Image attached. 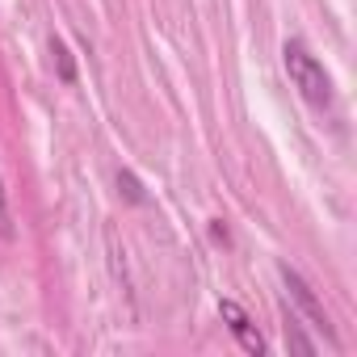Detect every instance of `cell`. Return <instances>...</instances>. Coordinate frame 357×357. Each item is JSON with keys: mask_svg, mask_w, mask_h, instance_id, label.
I'll return each instance as SVG.
<instances>
[{"mask_svg": "<svg viewBox=\"0 0 357 357\" xmlns=\"http://www.w3.org/2000/svg\"><path fill=\"white\" fill-rule=\"evenodd\" d=\"M282 59H286V72H290L294 89L303 93V101L315 105V109H328V105H332V76L324 72V63H319L298 38L282 47Z\"/></svg>", "mask_w": 357, "mask_h": 357, "instance_id": "6da1fadb", "label": "cell"}, {"mask_svg": "<svg viewBox=\"0 0 357 357\" xmlns=\"http://www.w3.org/2000/svg\"><path fill=\"white\" fill-rule=\"evenodd\" d=\"M282 282H286V294H290V303H294V307L307 315V324H311V328H319L324 336H332V328H328V311H324V303L315 298V290H311V286H307V282H303V278L290 269V265H282Z\"/></svg>", "mask_w": 357, "mask_h": 357, "instance_id": "7a4b0ae2", "label": "cell"}, {"mask_svg": "<svg viewBox=\"0 0 357 357\" xmlns=\"http://www.w3.org/2000/svg\"><path fill=\"white\" fill-rule=\"evenodd\" d=\"M219 315H223V324L231 328V336L240 340V349H244V353H252V357H261V353H265V336L257 332L252 315H248L236 298H223V303H219Z\"/></svg>", "mask_w": 357, "mask_h": 357, "instance_id": "3957f363", "label": "cell"}, {"mask_svg": "<svg viewBox=\"0 0 357 357\" xmlns=\"http://www.w3.org/2000/svg\"><path fill=\"white\" fill-rule=\"evenodd\" d=\"M51 51H55V59H59V76H63V80H72L76 72H72V59H68V47H63V43H51Z\"/></svg>", "mask_w": 357, "mask_h": 357, "instance_id": "277c9868", "label": "cell"}, {"mask_svg": "<svg viewBox=\"0 0 357 357\" xmlns=\"http://www.w3.org/2000/svg\"><path fill=\"white\" fill-rule=\"evenodd\" d=\"M9 198H5V181H0V236H9Z\"/></svg>", "mask_w": 357, "mask_h": 357, "instance_id": "5b68a950", "label": "cell"}]
</instances>
